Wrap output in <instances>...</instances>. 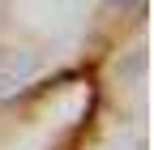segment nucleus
Instances as JSON below:
<instances>
[{
  "label": "nucleus",
  "mask_w": 154,
  "mask_h": 150,
  "mask_svg": "<svg viewBox=\"0 0 154 150\" xmlns=\"http://www.w3.org/2000/svg\"><path fill=\"white\" fill-rule=\"evenodd\" d=\"M107 5H120V9H128V5H137V0H107Z\"/></svg>",
  "instance_id": "1"
}]
</instances>
